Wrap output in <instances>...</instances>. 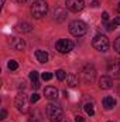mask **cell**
Segmentation results:
<instances>
[{"mask_svg": "<svg viewBox=\"0 0 120 122\" xmlns=\"http://www.w3.org/2000/svg\"><path fill=\"white\" fill-rule=\"evenodd\" d=\"M78 84H79V78L75 74H69L68 75V85L69 87H76Z\"/></svg>", "mask_w": 120, "mask_h": 122, "instance_id": "17", "label": "cell"}, {"mask_svg": "<svg viewBox=\"0 0 120 122\" xmlns=\"http://www.w3.org/2000/svg\"><path fill=\"white\" fill-rule=\"evenodd\" d=\"M4 1H6V0H1V6H3V4H4Z\"/></svg>", "mask_w": 120, "mask_h": 122, "instance_id": "32", "label": "cell"}, {"mask_svg": "<svg viewBox=\"0 0 120 122\" xmlns=\"http://www.w3.org/2000/svg\"><path fill=\"white\" fill-rule=\"evenodd\" d=\"M102 20H103V21H107V20H109V13H107V11H103V13H102Z\"/></svg>", "mask_w": 120, "mask_h": 122, "instance_id": "26", "label": "cell"}, {"mask_svg": "<svg viewBox=\"0 0 120 122\" xmlns=\"http://www.w3.org/2000/svg\"><path fill=\"white\" fill-rule=\"evenodd\" d=\"M92 46L95 47V50H97L100 53H106L109 50V47H110V43H109V38L105 34H97V36L93 37Z\"/></svg>", "mask_w": 120, "mask_h": 122, "instance_id": "3", "label": "cell"}, {"mask_svg": "<svg viewBox=\"0 0 120 122\" xmlns=\"http://www.w3.org/2000/svg\"><path fill=\"white\" fill-rule=\"evenodd\" d=\"M103 107H105V109H113L116 107V99L112 97H105L103 98Z\"/></svg>", "mask_w": 120, "mask_h": 122, "instance_id": "14", "label": "cell"}, {"mask_svg": "<svg viewBox=\"0 0 120 122\" xmlns=\"http://www.w3.org/2000/svg\"><path fill=\"white\" fill-rule=\"evenodd\" d=\"M97 6H99V1L97 0H93L92 1V7H97Z\"/></svg>", "mask_w": 120, "mask_h": 122, "instance_id": "30", "label": "cell"}, {"mask_svg": "<svg viewBox=\"0 0 120 122\" xmlns=\"http://www.w3.org/2000/svg\"><path fill=\"white\" fill-rule=\"evenodd\" d=\"M109 72L115 78H120V58H116L109 64Z\"/></svg>", "mask_w": 120, "mask_h": 122, "instance_id": "9", "label": "cell"}, {"mask_svg": "<svg viewBox=\"0 0 120 122\" xmlns=\"http://www.w3.org/2000/svg\"><path fill=\"white\" fill-rule=\"evenodd\" d=\"M41 78H42L44 81H50V80L52 78V74H51V72H42Z\"/></svg>", "mask_w": 120, "mask_h": 122, "instance_id": "22", "label": "cell"}, {"mask_svg": "<svg viewBox=\"0 0 120 122\" xmlns=\"http://www.w3.org/2000/svg\"><path fill=\"white\" fill-rule=\"evenodd\" d=\"M74 47H75L74 41H71V40H68V38H61V40L57 41V44H55V48L60 51L61 54L71 53V51L74 50Z\"/></svg>", "mask_w": 120, "mask_h": 122, "instance_id": "6", "label": "cell"}, {"mask_svg": "<svg viewBox=\"0 0 120 122\" xmlns=\"http://www.w3.org/2000/svg\"><path fill=\"white\" fill-rule=\"evenodd\" d=\"M75 121L76 122H85V119H83L81 115H76V117H75Z\"/></svg>", "mask_w": 120, "mask_h": 122, "instance_id": "29", "label": "cell"}, {"mask_svg": "<svg viewBox=\"0 0 120 122\" xmlns=\"http://www.w3.org/2000/svg\"><path fill=\"white\" fill-rule=\"evenodd\" d=\"M17 1H18V3H26L27 0H17Z\"/></svg>", "mask_w": 120, "mask_h": 122, "instance_id": "31", "label": "cell"}, {"mask_svg": "<svg viewBox=\"0 0 120 122\" xmlns=\"http://www.w3.org/2000/svg\"><path fill=\"white\" fill-rule=\"evenodd\" d=\"M113 24H115V26H120V17L119 16L113 19Z\"/></svg>", "mask_w": 120, "mask_h": 122, "instance_id": "28", "label": "cell"}, {"mask_svg": "<svg viewBox=\"0 0 120 122\" xmlns=\"http://www.w3.org/2000/svg\"><path fill=\"white\" fill-rule=\"evenodd\" d=\"M16 30L20 31V33H30L32 30V27H31V24H28V23L21 21V23H17L16 24Z\"/></svg>", "mask_w": 120, "mask_h": 122, "instance_id": "13", "label": "cell"}, {"mask_svg": "<svg viewBox=\"0 0 120 122\" xmlns=\"http://www.w3.org/2000/svg\"><path fill=\"white\" fill-rule=\"evenodd\" d=\"M113 46H115V50L120 54V37H117V38L115 40V44H113Z\"/></svg>", "mask_w": 120, "mask_h": 122, "instance_id": "24", "label": "cell"}, {"mask_svg": "<svg viewBox=\"0 0 120 122\" xmlns=\"http://www.w3.org/2000/svg\"><path fill=\"white\" fill-rule=\"evenodd\" d=\"M27 122H34V121H27Z\"/></svg>", "mask_w": 120, "mask_h": 122, "instance_id": "33", "label": "cell"}, {"mask_svg": "<svg viewBox=\"0 0 120 122\" xmlns=\"http://www.w3.org/2000/svg\"><path fill=\"white\" fill-rule=\"evenodd\" d=\"M47 117L51 122H65L64 111L57 104H48L47 105Z\"/></svg>", "mask_w": 120, "mask_h": 122, "instance_id": "1", "label": "cell"}, {"mask_svg": "<svg viewBox=\"0 0 120 122\" xmlns=\"http://www.w3.org/2000/svg\"><path fill=\"white\" fill-rule=\"evenodd\" d=\"M112 85H113V81H112L110 77H107V75L100 77V80H99V87H100L102 90H109V88H112Z\"/></svg>", "mask_w": 120, "mask_h": 122, "instance_id": "11", "label": "cell"}, {"mask_svg": "<svg viewBox=\"0 0 120 122\" xmlns=\"http://www.w3.org/2000/svg\"><path fill=\"white\" fill-rule=\"evenodd\" d=\"M119 9H120V3H119Z\"/></svg>", "mask_w": 120, "mask_h": 122, "instance_id": "34", "label": "cell"}, {"mask_svg": "<svg viewBox=\"0 0 120 122\" xmlns=\"http://www.w3.org/2000/svg\"><path fill=\"white\" fill-rule=\"evenodd\" d=\"M38 99H40V95H38V94H32V95L30 97V102H31V104L38 102Z\"/></svg>", "mask_w": 120, "mask_h": 122, "instance_id": "23", "label": "cell"}, {"mask_svg": "<svg viewBox=\"0 0 120 122\" xmlns=\"http://www.w3.org/2000/svg\"><path fill=\"white\" fill-rule=\"evenodd\" d=\"M48 11V3L45 0H35L31 6V13L35 19H41Z\"/></svg>", "mask_w": 120, "mask_h": 122, "instance_id": "2", "label": "cell"}, {"mask_svg": "<svg viewBox=\"0 0 120 122\" xmlns=\"http://www.w3.org/2000/svg\"><path fill=\"white\" fill-rule=\"evenodd\" d=\"M44 95H45L47 99L54 101V99L58 98V90H57L55 87H45V90H44Z\"/></svg>", "mask_w": 120, "mask_h": 122, "instance_id": "10", "label": "cell"}, {"mask_svg": "<svg viewBox=\"0 0 120 122\" xmlns=\"http://www.w3.org/2000/svg\"><path fill=\"white\" fill-rule=\"evenodd\" d=\"M54 14H55V19H57L58 21L65 20V17H66V11H65L64 9H61V7H57V9H55Z\"/></svg>", "mask_w": 120, "mask_h": 122, "instance_id": "16", "label": "cell"}, {"mask_svg": "<svg viewBox=\"0 0 120 122\" xmlns=\"http://www.w3.org/2000/svg\"><path fill=\"white\" fill-rule=\"evenodd\" d=\"M7 67H9V70L14 71V70H17V68H18V62H17V61H14V60H11V61H9Z\"/></svg>", "mask_w": 120, "mask_h": 122, "instance_id": "19", "label": "cell"}, {"mask_svg": "<svg viewBox=\"0 0 120 122\" xmlns=\"http://www.w3.org/2000/svg\"><path fill=\"white\" fill-rule=\"evenodd\" d=\"M109 122H113V121H109Z\"/></svg>", "mask_w": 120, "mask_h": 122, "instance_id": "35", "label": "cell"}, {"mask_svg": "<svg viewBox=\"0 0 120 122\" xmlns=\"http://www.w3.org/2000/svg\"><path fill=\"white\" fill-rule=\"evenodd\" d=\"M10 43H11V46H13L16 50H18V51H20V50H23V48L26 47V43H24V40H23V38H13Z\"/></svg>", "mask_w": 120, "mask_h": 122, "instance_id": "15", "label": "cell"}, {"mask_svg": "<svg viewBox=\"0 0 120 122\" xmlns=\"http://www.w3.org/2000/svg\"><path fill=\"white\" fill-rule=\"evenodd\" d=\"M38 77H40V74L37 71H31L30 72V80L32 81V84L34 82H38Z\"/></svg>", "mask_w": 120, "mask_h": 122, "instance_id": "21", "label": "cell"}, {"mask_svg": "<svg viewBox=\"0 0 120 122\" xmlns=\"http://www.w3.org/2000/svg\"><path fill=\"white\" fill-rule=\"evenodd\" d=\"M106 29H107L109 31H113L115 29H116V26H115L113 21H112V23H107V24H106Z\"/></svg>", "mask_w": 120, "mask_h": 122, "instance_id": "25", "label": "cell"}, {"mask_svg": "<svg viewBox=\"0 0 120 122\" xmlns=\"http://www.w3.org/2000/svg\"><path fill=\"white\" fill-rule=\"evenodd\" d=\"M55 75H57V78H58V80H60V81H64V80H65V78H66V72H65V71H64V70H58V71H57V74H55Z\"/></svg>", "mask_w": 120, "mask_h": 122, "instance_id": "20", "label": "cell"}, {"mask_svg": "<svg viewBox=\"0 0 120 122\" xmlns=\"http://www.w3.org/2000/svg\"><path fill=\"white\" fill-rule=\"evenodd\" d=\"M66 7H68L71 11L78 13V11L83 10L85 1H83V0H66Z\"/></svg>", "mask_w": 120, "mask_h": 122, "instance_id": "8", "label": "cell"}, {"mask_svg": "<svg viewBox=\"0 0 120 122\" xmlns=\"http://www.w3.org/2000/svg\"><path fill=\"white\" fill-rule=\"evenodd\" d=\"M95 77H96V70H95V67H93L92 64H86V65L82 68V71H81V78L83 80V82L89 84V82H92V81L95 80Z\"/></svg>", "mask_w": 120, "mask_h": 122, "instance_id": "5", "label": "cell"}, {"mask_svg": "<svg viewBox=\"0 0 120 122\" xmlns=\"http://www.w3.org/2000/svg\"><path fill=\"white\" fill-rule=\"evenodd\" d=\"M14 105H16V108H17L20 112H23V114H26V112L28 111V99H27V97H26L24 92H20V94L16 97Z\"/></svg>", "mask_w": 120, "mask_h": 122, "instance_id": "7", "label": "cell"}, {"mask_svg": "<svg viewBox=\"0 0 120 122\" xmlns=\"http://www.w3.org/2000/svg\"><path fill=\"white\" fill-rule=\"evenodd\" d=\"M85 111H86V114L89 115V117H93L95 115V109H93V104H85Z\"/></svg>", "mask_w": 120, "mask_h": 122, "instance_id": "18", "label": "cell"}, {"mask_svg": "<svg viewBox=\"0 0 120 122\" xmlns=\"http://www.w3.org/2000/svg\"><path fill=\"white\" fill-rule=\"evenodd\" d=\"M35 58H37L38 62L45 64V62L48 61V53H47V51H42V50H37V51H35Z\"/></svg>", "mask_w": 120, "mask_h": 122, "instance_id": "12", "label": "cell"}, {"mask_svg": "<svg viewBox=\"0 0 120 122\" xmlns=\"http://www.w3.org/2000/svg\"><path fill=\"white\" fill-rule=\"evenodd\" d=\"M7 117V111L6 109H1V112H0V119H4Z\"/></svg>", "mask_w": 120, "mask_h": 122, "instance_id": "27", "label": "cell"}, {"mask_svg": "<svg viewBox=\"0 0 120 122\" xmlns=\"http://www.w3.org/2000/svg\"><path fill=\"white\" fill-rule=\"evenodd\" d=\"M86 30H88L86 24H85L83 21H81V20H75V21H72V23L69 24V33H71L72 36H75V37L83 36V34L86 33Z\"/></svg>", "mask_w": 120, "mask_h": 122, "instance_id": "4", "label": "cell"}]
</instances>
